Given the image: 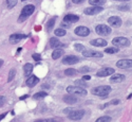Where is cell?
I'll list each match as a JSON object with an SVG mask.
<instances>
[{
  "mask_svg": "<svg viewBox=\"0 0 132 122\" xmlns=\"http://www.w3.org/2000/svg\"><path fill=\"white\" fill-rule=\"evenodd\" d=\"M112 90V88L110 87L109 85H103V86H98V87H94L91 89V92L95 96L101 97V99H106L110 91Z\"/></svg>",
  "mask_w": 132,
  "mask_h": 122,
  "instance_id": "cell-1",
  "label": "cell"
},
{
  "mask_svg": "<svg viewBox=\"0 0 132 122\" xmlns=\"http://www.w3.org/2000/svg\"><path fill=\"white\" fill-rule=\"evenodd\" d=\"M34 11H35V6L33 4L26 5L22 9V11H21V14H20V16L18 18V23H23V21H26L28 17H30L33 13H34Z\"/></svg>",
  "mask_w": 132,
  "mask_h": 122,
  "instance_id": "cell-2",
  "label": "cell"
},
{
  "mask_svg": "<svg viewBox=\"0 0 132 122\" xmlns=\"http://www.w3.org/2000/svg\"><path fill=\"white\" fill-rule=\"evenodd\" d=\"M67 91L69 94L74 95V96H80V97L87 96V90L85 89V88L80 87V86H68Z\"/></svg>",
  "mask_w": 132,
  "mask_h": 122,
  "instance_id": "cell-3",
  "label": "cell"
},
{
  "mask_svg": "<svg viewBox=\"0 0 132 122\" xmlns=\"http://www.w3.org/2000/svg\"><path fill=\"white\" fill-rule=\"evenodd\" d=\"M95 32L101 36H107L109 34H111L112 30H111V28L106 25H97L95 28Z\"/></svg>",
  "mask_w": 132,
  "mask_h": 122,
  "instance_id": "cell-4",
  "label": "cell"
},
{
  "mask_svg": "<svg viewBox=\"0 0 132 122\" xmlns=\"http://www.w3.org/2000/svg\"><path fill=\"white\" fill-rule=\"evenodd\" d=\"M112 44L113 46H119V47H128L130 46V40L127 37H123V36H119V37H115L112 39Z\"/></svg>",
  "mask_w": 132,
  "mask_h": 122,
  "instance_id": "cell-5",
  "label": "cell"
},
{
  "mask_svg": "<svg viewBox=\"0 0 132 122\" xmlns=\"http://www.w3.org/2000/svg\"><path fill=\"white\" fill-rule=\"evenodd\" d=\"M104 11V8L101 5H93L90 8H86L84 10V13L86 15H96V14H100L101 12Z\"/></svg>",
  "mask_w": 132,
  "mask_h": 122,
  "instance_id": "cell-6",
  "label": "cell"
},
{
  "mask_svg": "<svg viewBox=\"0 0 132 122\" xmlns=\"http://www.w3.org/2000/svg\"><path fill=\"white\" fill-rule=\"evenodd\" d=\"M85 115V112L82 109H72L68 114L69 119L71 120H80Z\"/></svg>",
  "mask_w": 132,
  "mask_h": 122,
  "instance_id": "cell-7",
  "label": "cell"
},
{
  "mask_svg": "<svg viewBox=\"0 0 132 122\" xmlns=\"http://www.w3.org/2000/svg\"><path fill=\"white\" fill-rule=\"evenodd\" d=\"M116 67L120 69H127V68H132V60H119L116 63Z\"/></svg>",
  "mask_w": 132,
  "mask_h": 122,
  "instance_id": "cell-8",
  "label": "cell"
},
{
  "mask_svg": "<svg viewBox=\"0 0 132 122\" xmlns=\"http://www.w3.org/2000/svg\"><path fill=\"white\" fill-rule=\"evenodd\" d=\"M81 53L86 58H103V53L98 52V51H95V50H87V49H85Z\"/></svg>",
  "mask_w": 132,
  "mask_h": 122,
  "instance_id": "cell-9",
  "label": "cell"
},
{
  "mask_svg": "<svg viewBox=\"0 0 132 122\" xmlns=\"http://www.w3.org/2000/svg\"><path fill=\"white\" fill-rule=\"evenodd\" d=\"M75 34L76 35H78V36H88L90 34V29L89 28H87V27H85V26H79V27H77L75 29Z\"/></svg>",
  "mask_w": 132,
  "mask_h": 122,
  "instance_id": "cell-10",
  "label": "cell"
},
{
  "mask_svg": "<svg viewBox=\"0 0 132 122\" xmlns=\"http://www.w3.org/2000/svg\"><path fill=\"white\" fill-rule=\"evenodd\" d=\"M115 71L113 68L111 67H106V68H103L101 69L100 71H97L96 73V76H100V77H105V76H109V75H111L113 74Z\"/></svg>",
  "mask_w": 132,
  "mask_h": 122,
  "instance_id": "cell-11",
  "label": "cell"
},
{
  "mask_svg": "<svg viewBox=\"0 0 132 122\" xmlns=\"http://www.w3.org/2000/svg\"><path fill=\"white\" fill-rule=\"evenodd\" d=\"M79 59L77 56H75V55H67V56H64L62 59V64H67V65H74L76 63H78Z\"/></svg>",
  "mask_w": 132,
  "mask_h": 122,
  "instance_id": "cell-12",
  "label": "cell"
},
{
  "mask_svg": "<svg viewBox=\"0 0 132 122\" xmlns=\"http://www.w3.org/2000/svg\"><path fill=\"white\" fill-rule=\"evenodd\" d=\"M108 24L112 27H115V28H118L122 26V19H120L118 16H111L108 18Z\"/></svg>",
  "mask_w": 132,
  "mask_h": 122,
  "instance_id": "cell-13",
  "label": "cell"
},
{
  "mask_svg": "<svg viewBox=\"0 0 132 122\" xmlns=\"http://www.w3.org/2000/svg\"><path fill=\"white\" fill-rule=\"evenodd\" d=\"M78 20H79V17L77 15H74V14H68V15H65L63 17V21L68 23L69 25H72L74 23H77Z\"/></svg>",
  "mask_w": 132,
  "mask_h": 122,
  "instance_id": "cell-14",
  "label": "cell"
},
{
  "mask_svg": "<svg viewBox=\"0 0 132 122\" xmlns=\"http://www.w3.org/2000/svg\"><path fill=\"white\" fill-rule=\"evenodd\" d=\"M90 44L94 47H106L108 45L107 40H105L104 38H96V39H92L90 41Z\"/></svg>",
  "mask_w": 132,
  "mask_h": 122,
  "instance_id": "cell-15",
  "label": "cell"
},
{
  "mask_svg": "<svg viewBox=\"0 0 132 122\" xmlns=\"http://www.w3.org/2000/svg\"><path fill=\"white\" fill-rule=\"evenodd\" d=\"M26 37V35L23 34H12L10 36V42L15 45V44H18L20 40H22Z\"/></svg>",
  "mask_w": 132,
  "mask_h": 122,
  "instance_id": "cell-16",
  "label": "cell"
},
{
  "mask_svg": "<svg viewBox=\"0 0 132 122\" xmlns=\"http://www.w3.org/2000/svg\"><path fill=\"white\" fill-rule=\"evenodd\" d=\"M125 80V75L124 74H119V73H116L110 77V82L111 83H120V82H123Z\"/></svg>",
  "mask_w": 132,
  "mask_h": 122,
  "instance_id": "cell-17",
  "label": "cell"
},
{
  "mask_svg": "<svg viewBox=\"0 0 132 122\" xmlns=\"http://www.w3.org/2000/svg\"><path fill=\"white\" fill-rule=\"evenodd\" d=\"M50 47L53 49H57L59 47H62V44L60 42V40L57 37H52V38H50Z\"/></svg>",
  "mask_w": 132,
  "mask_h": 122,
  "instance_id": "cell-18",
  "label": "cell"
},
{
  "mask_svg": "<svg viewBox=\"0 0 132 122\" xmlns=\"http://www.w3.org/2000/svg\"><path fill=\"white\" fill-rule=\"evenodd\" d=\"M39 82V80H38V77L37 76H35V75H30V76H28V80H27V85L29 86V87H34L37 83Z\"/></svg>",
  "mask_w": 132,
  "mask_h": 122,
  "instance_id": "cell-19",
  "label": "cell"
},
{
  "mask_svg": "<svg viewBox=\"0 0 132 122\" xmlns=\"http://www.w3.org/2000/svg\"><path fill=\"white\" fill-rule=\"evenodd\" d=\"M62 101L65 102L67 104H70L71 105V104H74V103L77 102V98L74 97V96H64L62 98Z\"/></svg>",
  "mask_w": 132,
  "mask_h": 122,
  "instance_id": "cell-20",
  "label": "cell"
},
{
  "mask_svg": "<svg viewBox=\"0 0 132 122\" xmlns=\"http://www.w3.org/2000/svg\"><path fill=\"white\" fill-rule=\"evenodd\" d=\"M23 74L26 75V76H30L31 74H32V71H33V65L32 64H30V63H28V64H26L24 66H23Z\"/></svg>",
  "mask_w": 132,
  "mask_h": 122,
  "instance_id": "cell-21",
  "label": "cell"
},
{
  "mask_svg": "<svg viewBox=\"0 0 132 122\" xmlns=\"http://www.w3.org/2000/svg\"><path fill=\"white\" fill-rule=\"evenodd\" d=\"M63 53H64V52H63L62 49H59V48L55 49V50L53 51V53H52V59H53V60H57V59H59L60 56H62Z\"/></svg>",
  "mask_w": 132,
  "mask_h": 122,
  "instance_id": "cell-22",
  "label": "cell"
},
{
  "mask_svg": "<svg viewBox=\"0 0 132 122\" xmlns=\"http://www.w3.org/2000/svg\"><path fill=\"white\" fill-rule=\"evenodd\" d=\"M89 3L91 5H101V6H103L106 3V0H89Z\"/></svg>",
  "mask_w": 132,
  "mask_h": 122,
  "instance_id": "cell-23",
  "label": "cell"
},
{
  "mask_svg": "<svg viewBox=\"0 0 132 122\" xmlns=\"http://www.w3.org/2000/svg\"><path fill=\"white\" fill-rule=\"evenodd\" d=\"M105 52L108 53V54H114V53H117V52H118V48H117V47L106 48V49H105Z\"/></svg>",
  "mask_w": 132,
  "mask_h": 122,
  "instance_id": "cell-24",
  "label": "cell"
},
{
  "mask_svg": "<svg viewBox=\"0 0 132 122\" xmlns=\"http://www.w3.org/2000/svg\"><path fill=\"white\" fill-rule=\"evenodd\" d=\"M54 33H55V35H56L57 37H60V36H64L67 32H65L64 29H56L54 31Z\"/></svg>",
  "mask_w": 132,
  "mask_h": 122,
  "instance_id": "cell-25",
  "label": "cell"
},
{
  "mask_svg": "<svg viewBox=\"0 0 132 122\" xmlns=\"http://www.w3.org/2000/svg\"><path fill=\"white\" fill-rule=\"evenodd\" d=\"M5 1H6V6H7V9H13V8L17 4L18 0H5Z\"/></svg>",
  "mask_w": 132,
  "mask_h": 122,
  "instance_id": "cell-26",
  "label": "cell"
},
{
  "mask_svg": "<svg viewBox=\"0 0 132 122\" xmlns=\"http://www.w3.org/2000/svg\"><path fill=\"white\" fill-rule=\"evenodd\" d=\"M15 75H16V70H15V69H11V70H10V73H9L7 81H9V82H12V81L14 80Z\"/></svg>",
  "mask_w": 132,
  "mask_h": 122,
  "instance_id": "cell-27",
  "label": "cell"
},
{
  "mask_svg": "<svg viewBox=\"0 0 132 122\" xmlns=\"http://www.w3.org/2000/svg\"><path fill=\"white\" fill-rule=\"evenodd\" d=\"M64 74L68 75V76H73L76 74V70L73 68H69V69H65L64 70Z\"/></svg>",
  "mask_w": 132,
  "mask_h": 122,
  "instance_id": "cell-28",
  "label": "cell"
},
{
  "mask_svg": "<svg viewBox=\"0 0 132 122\" xmlns=\"http://www.w3.org/2000/svg\"><path fill=\"white\" fill-rule=\"evenodd\" d=\"M45 97H48V94L45 92V91H39L37 94L34 95V98L35 99H42V98H45Z\"/></svg>",
  "mask_w": 132,
  "mask_h": 122,
  "instance_id": "cell-29",
  "label": "cell"
},
{
  "mask_svg": "<svg viewBox=\"0 0 132 122\" xmlns=\"http://www.w3.org/2000/svg\"><path fill=\"white\" fill-rule=\"evenodd\" d=\"M54 25H55V18L50 19V20H49V23L47 24V29H48V31H51V30L53 29Z\"/></svg>",
  "mask_w": 132,
  "mask_h": 122,
  "instance_id": "cell-30",
  "label": "cell"
},
{
  "mask_svg": "<svg viewBox=\"0 0 132 122\" xmlns=\"http://www.w3.org/2000/svg\"><path fill=\"white\" fill-rule=\"evenodd\" d=\"M74 84H75L76 86H80V87H87V86H88L87 83H86V81H84L82 79H81V80H76Z\"/></svg>",
  "mask_w": 132,
  "mask_h": 122,
  "instance_id": "cell-31",
  "label": "cell"
},
{
  "mask_svg": "<svg viewBox=\"0 0 132 122\" xmlns=\"http://www.w3.org/2000/svg\"><path fill=\"white\" fill-rule=\"evenodd\" d=\"M109 121H111V117L109 116H103L96 120V122H109Z\"/></svg>",
  "mask_w": 132,
  "mask_h": 122,
  "instance_id": "cell-32",
  "label": "cell"
},
{
  "mask_svg": "<svg viewBox=\"0 0 132 122\" xmlns=\"http://www.w3.org/2000/svg\"><path fill=\"white\" fill-rule=\"evenodd\" d=\"M74 48H75L76 51H78V52H82V51L86 49L85 46L81 45V44H75V45H74Z\"/></svg>",
  "mask_w": 132,
  "mask_h": 122,
  "instance_id": "cell-33",
  "label": "cell"
},
{
  "mask_svg": "<svg viewBox=\"0 0 132 122\" xmlns=\"http://www.w3.org/2000/svg\"><path fill=\"white\" fill-rule=\"evenodd\" d=\"M80 73H87V72H89V71H91V69H90V67H87V66H84V67H80L79 68V70H78Z\"/></svg>",
  "mask_w": 132,
  "mask_h": 122,
  "instance_id": "cell-34",
  "label": "cell"
},
{
  "mask_svg": "<svg viewBox=\"0 0 132 122\" xmlns=\"http://www.w3.org/2000/svg\"><path fill=\"white\" fill-rule=\"evenodd\" d=\"M117 10H119V11H129L130 6L129 5H119V6H117Z\"/></svg>",
  "mask_w": 132,
  "mask_h": 122,
  "instance_id": "cell-35",
  "label": "cell"
},
{
  "mask_svg": "<svg viewBox=\"0 0 132 122\" xmlns=\"http://www.w3.org/2000/svg\"><path fill=\"white\" fill-rule=\"evenodd\" d=\"M32 58L34 59L36 62H38V61H40V60H41L40 54H38V53H34V54H32Z\"/></svg>",
  "mask_w": 132,
  "mask_h": 122,
  "instance_id": "cell-36",
  "label": "cell"
},
{
  "mask_svg": "<svg viewBox=\"0 0 132 122\" xmlns=\"http://www.w3.org/2000/svg\"><path fill=\"white\" fill-rule=\"evenodd\" d=\"M5 101H6L5 97H3V96H0V107H2V106L4 105Z\"/></svg>",
  "mask_w": 132,
  "mask_h": 122,
  "instance_id": "cell-37",
  "label": "cell"
},
{
  "mask_svg": "<svg viewBox=\"0 0 132 122\" xmlns=\"http://www.w3.org/2000/svg\"><path fill=\"white\" fill-rule=\"evenodd\" d=\"M119 100H117V99H114V100H112L111 102L109 103V105H117V104H119Z\"/></svg>",
  "mask_w": 132,
  "mask_h": 122,
  "instance_id": "cell-38",
  "label": "cell"
},
{
  "mask_svg": "<svg viewBox=\"0 0 132 122\" xmlns=\"http://www.w3.org/2000/svg\"><path fill=\"white\" fill-rule=\"evenodd\" d=\"M82 80L87 82V81H89V80H91V76H90V75H85V76H82Z\"/></svg>",
  "mask_w": 132,
  "mask_h": 122,
  "instance_id": "cell-39",
  "label": "cell"
},
{
  "mask_svg": "<svg viewBox=\"0 0 132 122\" xmlns=\"http://www.w3.org/2000/svg\"><path fill=\"white\" fill-rule=\"evenodd\" d=\"M82 1H84V0H72L73 3H77V4L80 3V2H82Z\"/></svg>",
  "mask_w": 132,
  "mask_h": 122,
  "instance_id": "cell-40",
  "label": "cell"
},
{
  "mask_svg": "<svg viewBox=\"0 0 132 122\" xmlns=\"http://www.w3.org/2000/svg\"><path fill=\"white\" fill-rule=\"evenodd\" d=\"M71 110H72V108H67V109H64V110H63V113H67V114H69V113L71 112Z\"/></svg>",
  "mask_w": 132,
  "mask_h": 122,
  "instance_id": "cell-41",
  "label": "cell"
},
{
  "mask_svg": "<svg viewBox=\"0 0 132 122\" xmlns=\"http://www.w3.org/2000/svg\"><path fill=\"white\" fill-rule=\"evenodd\" d=\"M29 96L28 95H24V96H22V97H20V100H23V99H27Z\"/></svg>",
  "mask_w": 132,
  "mask_h": 122,
  "instance_id": "cell-42",
  "label": "cell"
},
{
  "mask_svg": "<svg viewBox=\"0 0 132 122\" xmlns=\"http://www.w3.org/2000/svg\"><path fill=\"white\" fill-rule=\"evenodd\" d=\"M5 117V114H2V115H0V120H2L3 118Z\"/></svg>",
  "mask_w": 132,
  "mask_h": 122,
  "instance_id": "cell-43",
  "label": "cell"
},
{
  "mask_svg": "<svg viewBox=\"0 0 132 122\" xmlns=\"http://www.w3.org/2000/svg\"><path fill=\"white\" fill-rule=\"evenodd\" d=\"M2 64H3V61H2L1 59H0V67H1V66H2Z\"/></svg>",
  "mask_w": 132,
  "mask_h": 122,
  "instance_id": "cell-44",
  "label": "cell"
},
{
  "mask_svg": "<svg viewBox=\"0 0 132 122\" xmlns=\"http://www.w3.org/2000/svg\"><path fill=\"white\" fill-rule=\"evenodd\" d=\"M115 1H129V0H115Z\"/></svg>",
  "mask_w": 132,
  "mask_h": 122,
  "instance_id": "cell-45",
  "label": "cell"
},
{
  "mask_svg": "<svg viewBox=\"0 0 132 122\" xmlns=\"http://www.w3.org/2000/svg\"><path fill=\"white\" fill-rule=\"evenodd\" d=\"M23 1H27V0H22V2H23Z\"/></svg>",
  "mask_w": 132,
  "mask_h": 122,
  "instance_id": "cell-46",
  "label": "cell"
}]
</instances>
